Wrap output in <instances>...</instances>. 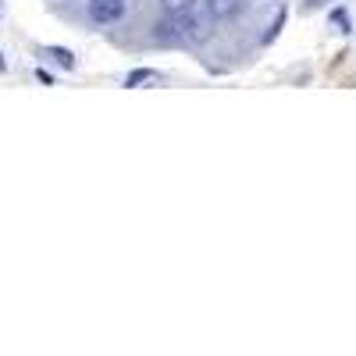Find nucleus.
Segmentation results:
<instances>
[{
    "instance_id": "obj_3",
    "label": "nucleus",
    "mask_w": 356,
    "mask_h": 356,
    "mask_svg": "<svg viewBox=\"0 0 356 356\" xmlns=\"http://www.w3.org/2000/svg\"><path fill=\"white\" fill-rule=\"evenodd\" d=\"M243 4H246V0H207V15L218 18V22H225V18H235V15H239Z\"/></svg>"
},
{
    "instance_id": "obj_1",
    "label": "nucleus",
    "mask_w": 356,
    "mask_h": 356,
    "mask_svg": "<svg viewBox=\"0 0 356 356\" xmlns=\"http://www.w3.org/2000/svg\"><path fill=\"white\" fill-rule=\"evenodd\" d=\"M196 29H200V22L189 18V11L186 15H168L157 25V40H189V36H196Z\"/></svg>"
},
{
    "instance_id": "obj_4",
    "label": "nucleus",
    "mask_w": 356,
    "mask_h": 356,
    "mask_svg": "<svg viewBox=\"0 0 356 356\" xmlns=\"http://www.w3.org/2000/svg\"><path fill=\"white\" fill-rule=\"evenodd\" d=\"M193 4L196 0H161L164 15H186V11H193Z\"/></svg>"
},
{
    "instance_id": "obj_6",
    "label": "nucleus",
    "mask_w": 356,
    "mask_h": 356,
    "mask_svg": "<svg viewBox=\"0 0 356 356\" xmlns=\"http://www.w3.org/2000/svg\"><path fill=\"white\" fill-rule=\"evenodd\" d=\"M146 79H154V72H132V75H129V86H139V82H146Z\"/></svg>"
},
{
    "instance_id": "obj_2",
    "label": "nucleus",
    "mask_w": 356,
    "mask_h": 356,
    "mask_svg": "<svg viewBox=\"0 0 356 356\" xmlns=\"http://www.w3.org/2000/svg\"><path fill=\"white\" fill-rule=\"evenodd\" d=\"M86 15H89V22H97V25H114V22L125 18V0H89Z\"/></svg>"
},
{
    "instance_id": "obj_5",
    "label": "nucleus",
    "mask_w": 356,
    "mask_h": 356,
    "mask_svg": "<svg viewBox=\"0 0 356 356\" xmlns=\"http://www.w3.org/2000/svg\"><path fill=\"white\" fill-rule=\"evenodd\" d=\"M50 54H54V57H57V61H61L65 68H72V65H75V61H72V54H68V50H57V47H50Z\"/></svg>"
},
{
    "instance_id": "obj_7",
    "label": "nucleus",
    "mask_w": 356,
    "mask_h": 356,
    "mask_svg": "<svg viewBox=\"0 0 356 356\" xmlns=\"http://www.w3.org/2000/svg\"><path fill=\"white\" fill-rule=\"evenodd\" d=\"M0 68H4V57H0Z\"/></svg>"
}]
</instances>
